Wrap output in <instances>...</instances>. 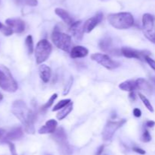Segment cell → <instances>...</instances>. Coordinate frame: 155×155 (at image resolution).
Here are the masks:
<instances>
[{
	"mask_svg": "<svg viewBox=\"0 0 155 155\" xmlns=\"http://www.w3.org/2000/svg\"><path fill=\"white\" fill-rule=\"evenodd\" d=\"M100 1H102V2H107V1H108V0H100Z\"/></svg>",
	"mask_w": 155,
	"mask_h": 155,
	"instance_id": "obj_41",
	"label": "cell"
},
{
	"mask_svg": "<svg viewBox=\"0 0 155 155\" xmlns=\"http://www.w3.org/2000/svg\"><path fill=\"white\" fill-rule=\"evenodd\" d=\"M6 131H5V129H0V140H2V139L3 138H4V136L5 135V134H6Z\"/></svg>",
	"mask_w": 155,
	"mask_h": 155,
	"instance_id": "obj_36",
	"label": "cell"
},
{
	"mask_svg": "<svg viewBox=\"0 0 155 155\" xmlns=\"http://www.w3.org/2000/svg\"><path fill=\"white\" fill-rule=\"evenodd\" d=\"M145 60L150 65V67L155 71V61L154 59H152L151 57H149V56H148L145 58Z\"/></svg>",
	"mask_w": 155,
	"mask_h": 155,
	"instance_id": "obj_31",
	"label": "cell"
},
{
	"mask_svg": "<svg viewBox=\"0 0 155 155\" xmlns=\"http://www.w3.org/2000/svg\"><path fill=\"white\" fill-rule=\"evenodd\" d=\"M46 155H50V154H46Z\"/></svg>",
	"mask_w": 155,
	"mask_h": 155,
	"instance_id": "obj_42",
	"label": "cell"
},
{
	"mask_svg": "<svg viewBox=\"0 0 155 155\" xmlns=\"http://www.w3.org/2000/svg\"><path fill=\"white\" fill-rule=\"evenodd\" d=\"M98 46H99L100 50H101L104 53L114 54V53L116 52L114 50V48L113 47V42H112V39L110 36H104V38H102L99 41Z\"/></svg>",
	"mask_w": 155,
	"mask_h": 155,
	"instance_id": "obj_15",
	"label": "cell"
},
{
	"mask_svg": "<svg viewBox=\"0 0 155 155\" xmlns=\"http://www.w3.org/2000/svg\"><path fill=\"white\" fill-rule=\"evenodd\" d=\"M71 102V99H65V100H62L61 101H59L54 107L52 108V111L53 112H55V111L60 110V109H63L64 107L67 106L68 103H70Z\"/></svg>",
	"mask_w": 155,
	"mask_h": 155,
	"instance_id": "obj_25",
	"label": "cell"
},
{
	"mask_svg": "<svg viewBox=\"0 0 155 155\" xmlns=\"http://www.w3.org/2000/svg\"><path fill=\"white\" fill-rule=\"evenodd\" d=\"M129 97H130V99L131 100H136V94H135V93L133 92V91H131V92L130 93V95H129Z\"/></svg>",
	"mask_w": 155,
	"mask_h": 155,
	"instance_id": "obj_38",
	"label": "cell"
},
{
	"mask_svg": "<svg viewBox=\"0 0 155 155\" xmlns=\"http://www.w3.org/2000/svg\"><path fill=\"white\" fill-rule=\"evenodd\" d=\"M2 100H3V95L0 93V102H1Z\"/></svg>",
	"mask_w": 155,
	"mask_h": 155,
	"instance_id": "obj_39",
	"label": "cell"
},
{
	"mask_svg": "<svg viewBox=\"0 0 155 155\" xmlns=\"http://www.w3.org/2000/svg\"><path fill=\"white\" fill-rule=\"evenodd\" d=\"M0 88L8 92L13 93L18 90V83L10 71L6 67L2 66V69H0Z\"/></svg>",
	"mask_w": 155,
	"mask_h": 155,
	"instance_id": "obj_4",
	"label": "cell"
},
{
	"mask_svg": "<svg viewBox=\"0 0 155 155\" xmlns=\"http://www.w3.org/2000/svg\"><path fill=\"white\" fill-rule=\"evenodd\" d=\"M8 144L9 149H10V151H11V153H12V155H18L15 144H14L12 142H8Z\"/></svg>",
	"mask_w": 155,
	"mask_h": 155,
	"instance_id": "obj_32",
	"label": "cell"
},
{
	"mask_svg": "<svg viewBox=\"0 0 155 155\" xmlns=\"http://www.w3.org/2000/svg\"><path fill=\"white\" fill-rule=\"evenodd\" d=\"M7 26L14 30V33H21L25 30V22L21 18H8L5 21Z\"/></svg>",
	"mask_w": 155,
	"mask_h": 155,
	"instance_id": "obj_13",
	"label": "cell"
},
{
	"mask_svg": "<svg viewBox=\"0 0 155 155\" xmlns=\"http://www.w3.org/2000/svg\"><path fill=\"white\" fill-rule=\"evenodd\" d=\"M154 125H155V122L152 121V120H148V121L146 122V126L149 128L154 127Z\"/></svg>",
	"mask_w": 155,
	"mask_h": 155,
	"instance_id": "obj_37",
	"label": "cell"
},
{
	"mask_svg": "<svg viewBox=\"0 0 155 155\" xmlns=\"http://www.w3.org/2000/svg\"><path fill=\"white\" fill-rule=\"evenodd\" d=\"M133 151L136 152V153H139V154H142V155H144V154H145V153H146V152H145V150H143V149L140 148V147H133Z\"/></svg>",
	"mask_w": 155,
	"mask_h": 155,
	"instance_id": "obj_33",
	"label": "cell"
},
{
	"mask_svg": "<svg viewBox=\"0 0 155 155\" xmlns=\"http://www.w3.org/2000/svg\"><path fill=\"white\" fill-rule=\"evenodd\" d=\"M72 84H73V78L71 77V78L69 79L68 81V83L66 84V86H65L64 89L63 91V95H67V94L69 93L70 90H71V86H72Z\"/></svg>",
	"mask_w": 155,
	"mask_h": 155,
	"instance_id": "obj_30",
	"label": "cell"
},
{
	"mask_svg": "<svg viewBox=\"0 0 155 155\" xmlns=\"http://www.w3.org/2000/svg\"><path fill=\"white\" fill-rule=\"evenodd\" d=\"M109 24L118 30L130 28L134 24V18L130 12H119L110 14L107 16Z\"/></svg>",
	"mask_w": 155,
	"mask_h": 155,
	"instance_id": "obj_2",
	"label": "cell"
},
{
	"mask_svg": "<svg viewBox=\"0 0 155 155\" xmlns=\"http://www.w3.org/2000/svg\"><path fill=\"white\" fill-rule=\"evenodd\" d=\"M25 45L29 54H32L33 53V50H34V44H33V36L31 35H28L27 36L25 40Z\"/></svg>",
	"mask_w": 155,
	"mask_h": 155,
	"instance_id": "obj_23",
	"label": "cell"
},
{
	"mask_svg": "<svg viewBox=\"0 0 155 155\" xmlns=\"http://www.w3.org/2000/svg\"><path fill=\"white\" fill-rule=\"evenodd\" d=\"M52 51V46L49 41L42 39L38 42L35 49V58L38 65H41L48 59Z\"/></svg>",
	"mask_w": 155,
	"mask_h": 155,
	"instance_id": "obj_3",
	"label": "cell"
},
{
	"mask_svg": "<svg viewBox=\"0 0 155 155\" xmlns=\"http://www.w3.org/2000/svg\"><path fill=\"white\" fill-rule=\"evenodd\" d=\"M89 54V50L83 46H76L71 49L70 55L72 59L84 58Z\"/></svg>",
	"mask_w": 155,
	"mask_h": 155,
	"instance_id": "obj_16",
	"label": "cell"
},
{
	"mask_svg": "<svg viewBox=\"0 0 155 155\" xmlns=\"http://www.w3.org/2000/svg\"><path fill=\"white\" fill-rule=\"evenodd\" d=\"M104 145L100 146V147L98 148V150H96V153H95V155H101L103 150H104Z\"/></svg>",
	"mask_w": 155,
	"mask_h": 155,
	"instance_id": "obj_35",
	"label": "cell"
},
{
	"mask_svg": "<svg viewBox=\"0 0 155 155\" xmlns=\"http://www.w3.org/2000/svg\"><path fill=\"white\" fill-rule=\"evenodd\" d=\"M1 31L5 36H11V35L14 33V30H12L10 27H8V26H4V27H2V29L1 30Z\"/></svg>",
	"mask_w": 155,
	"mask_h": 155,
	"instance_id": "obj_29",
	"label": "cell"
},
{
	"mask_svg": "<svg viewBox=\"0 0 155 155\" xmlns=\"http://www.w3.org/2000/svg\"><path fill=\"white\" fill-rule=\"evenodd\" d=\"M57 97H58V94H52V95L51 96V97L49 98V100H48V101H47L46 103H45V104L43 105V106H42V110H46L48 108H49L50 106H52V104L54 103V100L57 99Z\"/></svg>",
	"mask_w": 155,
	"mask_h": 155,
	"instance_id": "obj_27",
	"label": "cell"
},
{
	"mask_svg": "<svg viewBox=\"0 0 155 155\" xmlns=\"http://www.w3.org/2000/svg\"><path fill=\"white\" fill-rule=\"evenodd\" d=\"M24 135V132L21 127H15L11 129L9 132H6L5 135L2 140H0V144H8V142H12V141L20 139L22 138Z\"/></svg>",
	"mask_w": 155,
	"mask_h": 155,
	"instance_id": "obj_11",
	"label": "cell"
},
{
	"mask_svg": "<svg viewBox=\"0 0 155 155\" xmlns=\"http://www.w3.org/2000/svg\"><path fill=\"white\" fill-rule=\"evenodd\" d=\"M120 89L124 91H133L134 90L137 89V84H136V81H126L122 82L119 85Z\"/></svg>",
	"mask_w": 155,
	"mask_h": 155,
	"instance_id": "obj_21",
	"label": "cell"
},
{
	"mask_svg": "<svg viewBox=\"0 0 155 155\" xmlns=\"http://www.w3.org/2000/svg\"><path fill=\"white\" fill-rule=\"evenodd\" d=\"M51 40L56 47L69 53L71 50V36L64 33L54 30L51 34Z\"/></svg>",
	"mask_w": 155,
	"mask_h": 155,
	"instance_id": "obj_5",
	"label": "cell"
},
{
	"mask_svg": "<svg viewBox=\"0 0 155 155\" xmlns=\"http://www.w3.org/2000/svg\"><path fill=\"white\" fill-rule=\"evenodd\" d=\"M15 2L21 5H27L34 7L38 5V0H15Z\"/></svg>",
	"mask_w": 155,
	"mask_h": 155,
	"instance_id": "obj_24",
	"label": "cell"
},
{
	"mask_svg": "<svg viewBox=\"0 0 155 155\" xmlns=\"http://www.w3.org/2000/svg\"><path fill=\"white\" fill-rule=\"evenodd\" d=\"M91 59L109 70L115 69V68L120 66V62L113 60L107 55L103 54V53H94V54H92L91 55Z\"/></svg>",
	"mask_w": 155,
	"mask_h": 155,
	"instance_id": "obj_8",
	"label": "cell"
},
{
	"mask_svg": "<svg viewBox=\"0 0 155 155\" xmlns=\"http://www.w3.org/2000/svg\"><path fill=\"white\" fill-rule=\"evenodd\" d=\"M126 122L125 119L120 121H108L102 131L103 140L105 141H110L113 138L116 131Z\"/></svg>",
	"mask_w": 155,
	"mask_h": 155,
	"instance_id": "obj_9",
	"label": "cell"
},
{
	"mask_svg": "<svg viewBox=\"0 0 155 155\" xmlns=\"http://www.w3.org/2000/svg\"><path fill=\"white\" fill-rule=\"evenodd\" d=\"M12 112L20 120L24 127V130L28 134H34L35 114L26 103L18 100L13 102L12 105Z\"/></svg>",
	"mask_w": 155,
	"mask_h": 155,
	"instance_id": "obj_1",
	"label": "cell"
},
{
	"mask_svg": "<svg viewBox=\"0 0 155 155\" xmlns=\"http://www.w3.org/2000/svg\"><path fill=\"white\" fill-rule=\"evenodd\" d=\"M70 27L71 32L72 33L74 39L77 41H80L83 40V34H84V29H83V24L82 21H76L73 23Z\"/></svg>",
	"mask_w": 155,
	"mask_h": 155,
	"instance_id": "obj_14",
	"label": "cell"
},
{
	"mask_svg": "<svg viewBox=\"0 0 155 155\" xmlns=\"http://www.w3.org/2000/svg\"><path fill=\"white\" fill-rule=\"evenodd\" d=\"M141 140H142L143 142H149V141H151V136L148 130H145V132L142 134V137H141Z\"/></svg>",
	"mask_w": 155,
	"mask_h": 155,
	"instance_id": "obj_28",
	"label": "cell"
},
{
	"mask_svg": "<svg viewBox=\"0 0 155 155\" xmlns=\"http://www.w3.org/2000/svg\"><path fill=\"white\" fill-rule=\"evenodd\" d=\"M54 12H55L56 15L58 17H60L63 21L64 23H66L68 25H71V24L74 23V20H73L72 17L70 15V14L67 12L66 10L63 9H61V8H57L54 10Z\"/></svg>",
	"mask_w": 155,
	"mask_h": 155,
	"instance_id": "obj_19",
	"label": "cell"
},
{
	"mask_svg": "<svg viewBox=\"0 0 155 155\" xmlns=\"http://www.w3.org/2000/svg\"><path fill=\"white\" fill-rule=\"evenodd\" d=\"M133 115L136 117H140L142 115V111L139 108H135L133 109Z\"/></svg>",
	"mask_w": 155,
	"mask_h": 155,
	"instance_id": "obj_34",
	"label": "cell"
},
{
	"mask_svg": "<svg viewBox=\"0 0 155 155\" xmlns=\"http://www.w3.org/2000/svg\"><path fill=\"white\" fill-rule=\"evenodd\" d=\"M136 81V84H137V89L142 90V91H145L148 94H151V91H152V87L146 80L140 78L137 79Z\"/></svg>",
	"mask_w": 155,
	"mask_h": 155,
	"instance_id": "obj_20",
	"label": "cell"
},
{
	"mask_svg": "<svg viewBox=\"0 0 155 155\" xmlns=\"http://www.w3.org/2000/svg\"><path fill=\"white\" fill-rule=\"evenodd\" d=\"M39 77L44 83H48L51 77V70L48 65L41 64L39 67Z\"/></svg>",
	"mask_w": 155,
	"mask_h": 155,
	"instance_id": "obj_18",
	"label": "cell"
},
{
	"mask_svg": "<svg viewBox=\"0 0 155 155\" xmlns=\"http://www.w3.org/2000/svg\"><path fill=\"white\" fill-rule=\"evenodd\" d=\"M142 30L145 37L155 43V16L149 13L142 16Z\"/></svg>",
	"mask_w": 155,
	"mask_h": 155,
	"instance_id": "obj_6",
	"label": "cell"
},
{
	"mask_svg": "<svg viewBox=\"0 0 155 155\" xmlns=\"http://www.w3.org/2000/svg\"><path fill=\"white\" fill-rule=\"evenodd\" d=\"M121 54L124 55L125 57L129 58V59H136L142 60L145 59L146 56H149L150 52L146 51V50H137L135 49H132L130 47L124 46L120 50Z\"/></svg>",
	"mask_w": 155,
	"mask_h": 155,
	"instance_id": "obj_10",
	"label": "cell"
},
{
	"mask_svg": "<svg viewBox=\"0 0 155 155\" xmlns=\"http://www.w3.org/2000/svg\"><path fill=\"white\" fill-rule=\"evenodd\" d=\"M139 97H140L141 100H142V101L143 102L144 105L146 106L147 109H148L150 112H154V108H153L152 105H151V102L149 101V100H148V99L147 98L145 95H143L142 94H141V93H139Z\"/></svg>",
	"mask_w": 155,
	"mask_h": 155,
	"instance_id": "obj_26",
	"label": "cell"
},
{
	"mask_svg": "<svg viewBox=\"0 0 155 155\" xmlns=\"http://www.w3.org/2000/svg\"><path fill=\"white\" fill-rule=\"evenodd\" d=\"M4 27V25H3L2 24L1 22H0V30H2V27Z\"/></svg>",
	"mask_w": 155,
	"mask_h": 155,
	"instance_id": "obj_40",
	"label": "cell"
},
{
	"mask_svg": "<svg viewBox=\"0 0 155 155\" xmlns=\"http://www.w3.org/2000/svg\"><path fill=\"white\" fill-rule=\"evenodd\" d=\"M52 138L56 141L58 146L60 147L61 150L63 152L64 154L70 155L71 153V149L67 139V135L64 129L63 128L60 127L55 130V132L53 133Z\"/></svg>",
	"mask_w": 155,
	"mask_h": 155,
	"instance_id": "obj_7",
	"label": "cell"
},
{
	"mask_svg": "<svg viewBox=\"0 0 155 155\" xmlns=\"http://www.w3.org/2000/svg\"><path fill=\"white\" fill-rule=\"evenodd\" d=\"M58 122L54 119H49L38 131L39 134H53L57 129Z\"/></svg>",
	"mask_w": 155,
	"mask_h": 155,
	"instance_id": "obj_17",
	"label": "cell"
},
{
	"mask_svg": "<svg viewBox=\"0 0 155 155\" xmlns=\"http://www.w3.org/2000/svg\"><path fill=\"white\" fill-rule=\"evenodd\" d=\"M73 106H74V103L71 101V103H68L65 107H64L63 109H61V110L59 111L57 114V118L58 120H62L64 118H66L68 115V114L73 110Z\"/></svg>",
	"mask_w": 155,
	"mask_h": 155,
	"instance_id": "obj_22",
	"label": "cell"
},
{
	"mask_svg": "<svg viewBox=\"0 0 155 155\" xmlns=\"http://www.w3.org/2000/svg\"><path fill=\"white\" fill-rule=\"evenodd\" d=\"M103 14L101 12H98L95 16L92 18H89L86 22L83 24V29H84L85 33H90L94 30L95 27L102 21Z\"/></svg>",
	"mask_w": 155,
	"mask_h": 155,
	"instance_id": "obj_12",
	"label": "cell"
}]
</instances>
